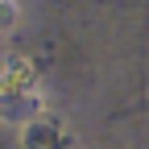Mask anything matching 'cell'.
I'll return each instance as SVG.
<instances>
[{"mask_svg":"<svg viewBox=\"0 0 149 149\" xmlns=\"http://www.w3.org/2000/svg\"><path fill=\"white\" fill-rule=\"evenodd\" d=\"M0 112L4 116H37L42 112V83L25 58H13L0 66Z\"/></svg>","mask_w":149,"mask_h":149,"instance_id":"6da1fadb","label":"cell"},{"mask_svg":"<svg viewBox=\"0 0 149 149\" xmlns=\"http://www.w3.org/2000/svg\"><path fill=\"white\" fill-rule=\"evenodd\" d=\"M25 149H74L66 124L58 116H50V112H37V116H29L25 124Z\"/></svg>","mask_w":149,"mask_h":149,"instance_id":"7a4b0ae2","label":"cell"},{"mask_svg":"<svg viewBox=\"0 0 149 149\" xmlns=\"http://www.w3.org/2000/svg\"><path fill=\"white\" fill-rule=\"evenodd\" d=\"M13 17H17V4H13V0H0V33L13 25Z\"/></svg>","mask_w":149,"mask_h":149,"instance_id":"3957f363","label":"cell"}]
</instances>
